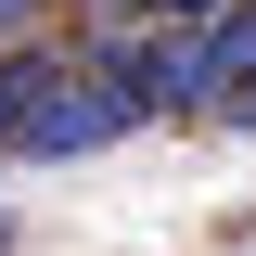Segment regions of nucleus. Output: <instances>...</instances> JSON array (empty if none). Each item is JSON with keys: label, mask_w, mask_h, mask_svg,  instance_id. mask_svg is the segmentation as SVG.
I'll list each match as a JSON object with an SVG mask.
<instances>
[{"label": "nucleus", "mask_w": 256, "mask_h": 256, "mask_svg": "<svg viewBox=\"0 0 256 256\" xmlns=\"http://www.w3.org/2000/svg\"><path fill=\"white\" fill-rule=\"evenodd\" d=\"M0 256H13V218H0Z\"/></svg>", "instance_id": "20e7f679"}, {"label": "nucleus", "mask_w": 256, "mask_h": 256, "mask_svg": "<svg viewBox=\"0 0 256 256\" xmlns=\"http://www.w3.org/2000/svg\"><path fill=\"white\" fill-rule=\"evenodd\" d=\"M26 26H38V0H0V38H26Z\"/></svg>", "instance_id": "7ed1b4c3"}, {"label": "nucleus", "mask_w": 256, "mask_h": 256, "mask_svg": "<svg viewBox=\"0 0 256 256\" xmlns=\"http://www.w3.org/2000/svg\"><path fill=\"white\" fill-rule=\"evenodd\" d=\"M218 90H256V0L218 13Z\"/></svg>", "instance_id": "f257e3e1"}, {"label": "nucleus", "mask_w": 256, "mask_h": 256, "mask_svg": "<svg viewBox=\"0 0 256 256\" xmlns=\"http://www.w3.org/2000/svg\"><path fill=\"white\" fill-rule=\"evenodd\" d=\"M218 13H244V0H128V26H218Z\"/></svg>", "instance_id": "f03ea898"}]
</instances>
